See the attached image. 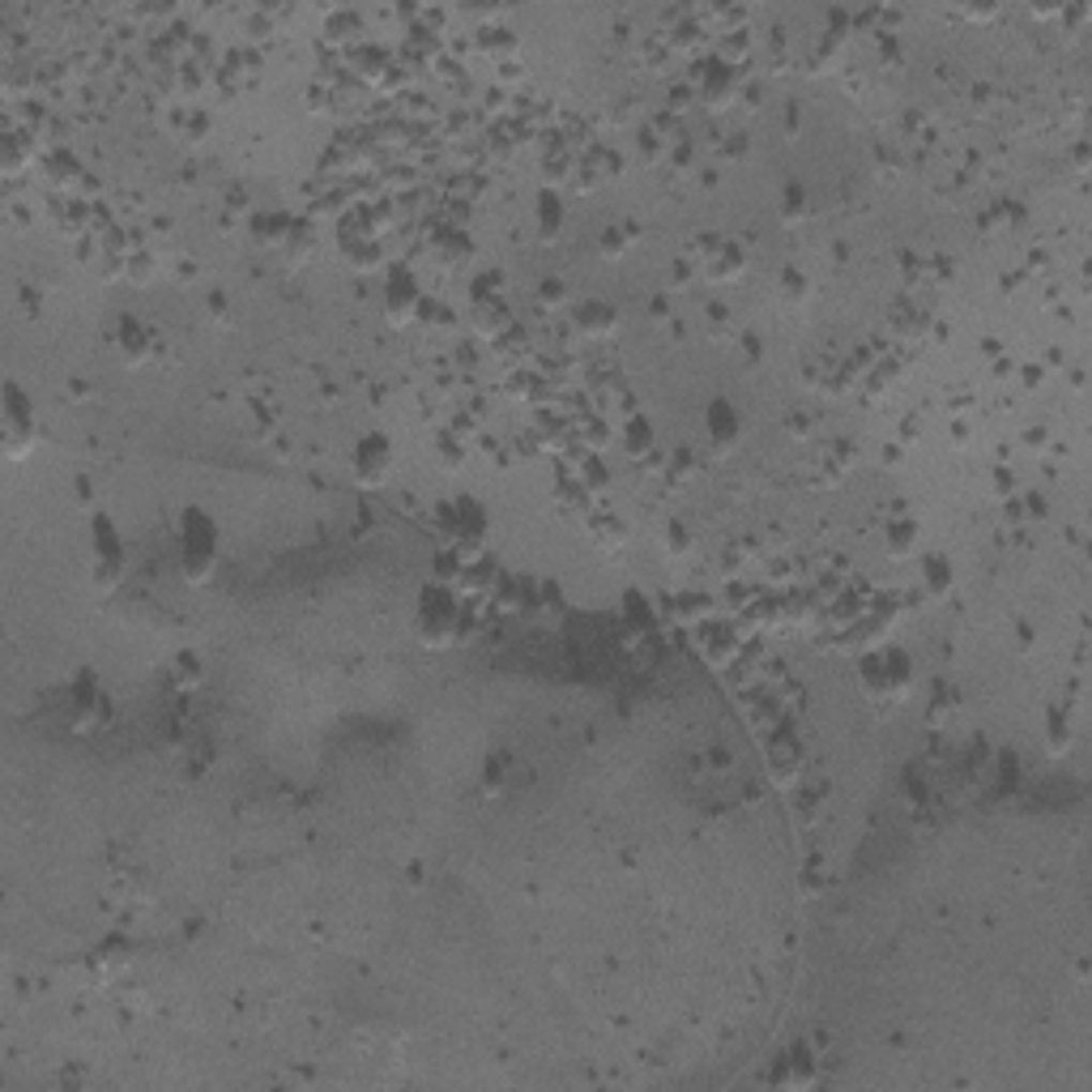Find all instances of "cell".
<instances>
[{"mask_svg":"<svg viewBox=\"0 0 1092 1092\" xmlns=\"http://www.w3.org/2000/svg\"><path fill=\"white\" fill-rule=\"evenodd\" d=\"M414 636L427 649H448L461 636V606L440 581L422 585L414 598Z\"/></svg>","mask_w":1092,"mask_h":1092,"instance_id":"7a4b0ae2","label":"cell"},{"mask_svg":"<svg viewBox=\"0 0 1092 1092\" xmlns=\"http://www.w3.org/2000/svg\"><path fill=\"white\" fill-rule=\"evenodd\" d=\"M124 568H128V547H124L120 525L107 512H94L90 517V576H94V585L103 594H111L124 581Z\"/></svg>","mask_w":1092,"mask_h":1092,"instance_id":"277c9868","label":"cell"},{"mask_svg":"<svg viewBox=\"0 0 1092 1092\" xmlns=\"http://www.w3.org/2000/svg\"><path fill=\"white\" fill-rule=\"evenodd\" d=\"M729 94H734V73H729L726 64H713L709 77H705V98H709L713 107H726Z\"/></svg>","mask_w":1092,"mask_h":1092,"instance_id":"ac0fdd59","label":"cell"},{"mask_svg":"<svg viewBox=\"0 0 1092 1092\" xmlns=\"http://www.w3.org/2000/svg\"><path fill=\"white\" fill-rule=\"evenodd\" d=\"M351 465H355V474H359L364 482H380V478L393 470V440H388L384 431L359 435V444H355V452H351Z\"/></svg>","mask_w":1092,"mask_h":1092,"instance_id":"9c48e42d","label":"cell"},{"mask_svg":"<svg viewBox=\"0 0 1092 1092\" xmlns=\"http://www.w3.org/2000/svg\"><path fill=\"white\" fill-rule=\"evenodd\" d=\"M68 713H73V726L77 729H94L111 722V692L90 675L81 671L68 688Z\"/></svg>","mask_w":1092,"mask_h":1092,"instance_id":"52a82bcc","label":"cell"},{"mask_svg":"<svg viewBox=\"0 0 1092 1092\" xmlns=\"http://www.w3.org/2000/svg\"><path fill=\"white\" fill-rule=\"evenodd\" d=\"M175 529H180V572H184V581H188V585H210L214 572H218V559H222L218 521H214L205 508L188 504V508L180 512Z\"/></svg>","mask_w":1092,"mask_h":1092,"instance_id":"6da1fadb","label":"cell"},{"mask_svg":"<svg viewBox=\"0 0 1092 1092\" xmlns=\"http://www.w3.org/2000/svg\"><path fill=\"white\" fill-rule=\"evenodd\" d=\"M116 351H120V359L128 367L145 364V359L154 355V329H150L145 321H137V317H120V325H116Z\"/></svg>","mask_w":1092,"mask_h":1092,"instance_id":"8fae6325","label":"cell"},{"mask_svg":"<svg viewBox=\"0 0 1092 1092\" xmlns=\"http://www.w3.org/2000/svg\"><path fill=\"white\" fill-rule=\"evenodd\" d=\"M0 422H4V444L17 457L34 440V401L26 397V388L17 380H4V388H0Z\"/></svg>","mask_w":1092,"mask_h":1092,"instance_id":"5b68a950","label":"cell"},{"mask_svg":"<svg viewBox=\"0 0 1092 1092\" xmlns=\"http://www.w3.org/2000/svg\"><path fill=\"white\" fill-rule=\"evenodd\" d=\"M918 542H922V525H918L913 517H896V521L888 525V551H892L896 559L913 555V551H918Z\"/></svg>","mask_w":1092,"mask_h":1092,"instance_id":"2e32d148","label":"cell"},{"mask_svg":"<svg viewBox=\"0 0 1092 1092\" xmlns=\"http://www.w3.org/2000/svg\"><path fill=\"white\" fill-rule=\"evenodd\" d=\"M806 291H811V287H806V274H802V270H785V274H781V295H785V299H806Z\"/></svg>","mask_w":1092,"mask_h":1092,"instance_id":"603a6c76","label":"cell"},{"mask_svg":"<svg viewBox=\"0 0 1092 1092\" xmlns=\"http://www.w3.org/2000/svg\"><path fill=\"white\" fill-rule=\"evenodd\" d=\"M440 525H444V534H448L452 542L478 547V542L487 538V529H491V517H487V508H482L474 495H457V499H448V504L440 508Z\"/></svg>","mask_w":1092,"mask_h":1092,"instance_id":"8992f818","label":"cell"},{"mask_svg":"<svg viewBox=\"0 0 1092 1092\" xmlns=\"http://www.w3.org/2000/svg\"><path fill=\"white\" fill-rule=\"evenodd\" d=\"M858 683L871 701H901L913 688V662L901 645H879L871 653H862L858 662Z\"/></svg>","mask_w":1092,"mask_h":1092,"instance_id":"3957f363","label":"cell"},{"mask_svg":"<svg viewBox=\"0 0 1092 1092\" xmlns=\"http://www.w3.org/2000/svg\"><path fill=\"white\" fill-rule=\"evenodd\" d=\"M922 585L930 589V594H952L956 589V564L943 555V551H926L922 555Z\"/></svg>","mask_w":1092,"mask_h":1092,"instance_id":"9a60e30c","label":"cell"},{"mask_svg":"<svg viewBox=\"0 0 1092 1092\" xmlns=\"http://www.w3.org/2000/svg\"><path fill=\"white\" fill-rule=\"evenodd\" d=\"M815 1076H819V1067H815L811 1050H806V1046H794L789 1055H781V1059H776L772 1085H785V1089H806V1085H815Z\"/></svg>","mask_w":1092,"mask_h":1092,"instance_id":"4fadbf2b","label":"cell"},{"mask_svg":"<svg viewBox=\"0 0 1092 1092\" xmlns=\"http://www.w3.org/2000/svg\"><path fill=\"white\" fill-rule=\"evenodd\" d=\"M781 218H785V222H802V218H806V193H802V184H785V193H781Z\"/></svg>","mask_w":1092,"mask_h":1092,"instance_id":"d6986e66","label":"cell"},{"mask_svg":"<svg viewBox=\"0 0 1092 1092\" xmlns=\"http://www.w3.org/2000/svg\"><path fill=\"white\" fill-rule=\"evenodd\" d=\"M572 325L585 338H606V334H615L619 317H615V308L606 299H581V304H572Z\"/></svg>","mask_w":1092,"mask_h":1092,"instance_id":"7c38bea8","label":"cell"},{"mask_svg":"<svg viewBox=\"0 0 1092 1092\" xmlns=\"http://www.w3.org/2000/svg\"><path fill=\"white\" fill-rule=\"evenodd\" d=\"M747 274V248L734 240L709 244V278L713 282H738Z\"/></svg>","mask_w":1092,"mask_h":1092,"instance_id":"5bb4252c","label":"cell"},{"mask_svg":"<svg viewBox=\"0 0 1092 1092\" xmlns=\"http://www.w3.org/2000/svg\"><path fill=\"white\" fill-rule=\"evenodd\" d=\"M649 444H653V427H649L645 414H636V418L628 422V448H632V452H645Z\"/></svg>","mask_w":1092,"mask_h":1092,"instance_id":"44dd1931","label":"cell"},{"mask_svg":"<svg viewBox=\"0 0 1092 1092\" xmlns=\"http://www.w3.org/2000/svg\"><path fill=\"white\" fill-rule=\"evenodd\" d=\"M1046 742H1050V751H1067V742H1072L1067 718L1059 709H1050V718H1046Z\"/></svg>","mask_w":1092,"mask_h":1092,"instance_id":"ffe728a7","label":"cell"},{"mask_svg":"<svg viewBox=\"0 0 1092 1092\" xmlns=\"http://www.w3.org/2000/svg\"><path fill=\"white\" fill-rule=\"evenodd\" d=\"M534 214H538V227H542V235H547V240H555V235L564 231V201H559L555 193H542Z\"/></svg>","mask_w":1092,"mask_h":1092,"instance_id":"e0dca14e","label":"cell"},{"mask_svg":"<svg viewBox=\"0 0 1092 1092\" xmlns=\"http://www.w3.org/2000/svg\"><path fill=\"white\" fill-rule=\"evenodd\" d=\"M628 244H632V240H628L624 227H606V231H602V257H624Z\"/></svg>","mask_w":1092,"mask_h":1092,"instance_id":"7402d4cb","label":"cell"},{"mask_svg":"<svg viewBox=\"0 0 1092 1092\" xmlns=\"http://www.w3.org/2000/svg\"><path fill=\"white\" fill-rule=\"evenodd\" d=\"M666 538H671V551H688V547H692V534H688V529H683L679 521H671Z\"/></svg>","mask_w":1092,"mask_h":1092,"instance_id":"cb8c5ba5","label":"cell"},{"mask_svg":"<svg viewBox=\"0 0 1092 1092\" xmlns=\"http://www.w3.org/2000/svg\"><path fill=\"white\" fill-rule=\"evenodd\" d=\"M440 461L457 465V461H461V448H452V440H444V444H440Z\"/></svg>","mask_w":1092,"mask_h":1092,"instance_id":"d4e9b609","label":"cell"},{"mask_svg":"<svg viewBox=\"0 0 1092 1092\" xmlns=\"http://www.w3.org/2000/svg\"><path fill=\"white\" fill-rule=\"evenodd\" d=\"M418 308H422V291H418L414 274L401 270V265L388 270V274H384V317H388L393 325H405Z\"/></svg>","mask_w":1092,"mask_h":1092,"instance_id":"ba28073f","label":"cell"},{"mask_svg":"<svg viewBox=\"0 0 1092 1092\" xmlns=\"http://www.w3.org/2000/svg\"><path fill=\"white\" fill-rule=\"evenodd\" d=\"M705 431H709V440H713L718 452H734V448H738V440H742V414L734 410V401H726V397L709 401V410H705Z\"/></svg>","mask_w":1092,"mask_h":1092,"instance_id":"30bf717a","label":"cell"}]
</instances>
